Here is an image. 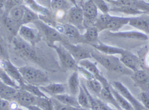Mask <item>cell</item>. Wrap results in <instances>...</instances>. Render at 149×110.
Masks as SVG:
<instances>
[{"label": "cell", "instance_id": "6da1fadb", "mask_svg": "<svg viewBox=\"0 0 149 110\" xmlns=\"http://www.w3.org/2000/svg\"><path fill=\"white\" fill-rule=\"evenodd\" d=\"M92 58L110 72L120 75L131 76L133 72L127 68L120 59L115 55H107L98 52L91 50Z\"/></svg>", "mask_w": 149, "mask_h": 110}, {"label": "cell", "instance_id": "7a4b0ae2", "mask_svg": "<svg viewBox=\"0 0 149 110\" xmlns=\"http://www.w3.org/2000/svg\"><path fill=\"white\" fill-rule=\"evenodd\" d=\"M18 68L24 81L27 84L40 87L51 83L47 75L40 69L29 66Z\"/></svg>", "mask_w": 149, "mask_h": 110}, {"label": "cell", "instance_id": "3957f363", "mask_svg": "<svg viewBox=\"0 0 149 110\" xmlns=\"http://www.w3.org/2000/svg\"><path fill=\"white\" fill-rule=\"evenodd\" d=\"M33 23L39 30L41 35L44 37L49 46H52L57 42L61 43L65 40L62 34L55 28L40 19Z\"/></svg>", "mask_w": 149, "mask_h": 110}, {"label": "cell", "instance_id": "277c9868", "mask_svg": "<svg viewBox=\"0 0 149 110\" xmlns=\"http://www.w3.org/2000/svg\"><path fill=\"white\" fill-rule=\"evenodd\" d=\"M51 47L56 52L60 64L63 69L77 72L79 66L78 63L61 43H59L58 45L55 44Z\"/></svg>", "mask_w": 149, "mask_h": 110}, {"label": "cell", "instance_id": "5b68a950", "mask_svg": "<svg viewBox=\"0 0 149 110\" xmlns=\"http://www.w3.org/2000/svg\"><path fill=\"white\" fill-rule=\"evenodd\" d=\"M12 44L14 49L22 56L32 60H36V54L34 46L20 37L18 34L14 36Z\"/></svg>", "mask_w": 149, "mask_h": 110}, {"label": "cell", "instance_id": "8992f818", "mask_svg": "<svg viewBox=\"0 0 149 110\" xmlns=\"http://www.w3.org/2000/svg\"><path fill=\"white\" fill-rule=\"evenodd\" d=\"M55 28L62 34L65 40L72 44H84L81 33L73 25L64 22L57 24Z\"/></svg>", "mask_w": 149, "mask_h": 110}, {"label": "cell", "instance_id": "52a82bcc", "mask_svg": "<svg viewBox=\"0 0 149 110\" xmlns=\"http://www.w3.org/2000/svg\"><path fill=\"white\" fill-rule=\"evenodd\" d=\"M81 7L84 16V25L85 29L94 25L98 18V9L93 0H85L81 3Z\"/></svg>", "mask_w": 149, "mask_h": 110}, {"label": "cell", "instance_id": "ba28073f", "mask_svg": "<svg viewBox=\"0 0 149 110\" xmlns=\"http://www.w3.org/2000/svg\"><path fill=\"white\" fill-rule=\"evenodd\" d=\"M66 22L73 25L81 32L85 31L84 25V16L81 6H74L70 8L65 15Z\"/></svg>", "mask_w": 149, "mask_h": 110}, {"label": "cell", "instance_id": "9c48e42d", "mask_svg": "<svg viewBox=\"0 0 149 110\" xmlns=\"http://www.w3.org/2000/svg\"><path fill=\"white\" fill-rule=\"evenodd\" d=\"M61 43L70 53L77 63L83 60L92 58L91 51L80 44H72L65 40Z\"/></svg>", "mask_w": 149, "mask_h": 110}, {"label": "cell", "instance_id": "30bf717a", "mask_svg": "<svg viewBox=\"0 0 149 110\" xmlns=\"http://www.w3.org/2000/svg\"><path fill=\"white\" fill-rule=\"evenodd\" d=\"M111 85L123 95L132 105L135 110H147L137 98H135L130 90L122 82L114 81L110 83Z\"/></svg>", "mask_w": 149, "mask_h": 110}, {"label": "cell", "instance_id": "8fae6325", "mask_svg": "<svg viewBox=\"0 0 149 110\" xmlns=\"http://www.w3.org/2000/svg\"><path fill=\"white\" fill-rule=\"evenodd\" d=\"M80 66L88 70L95 77V78L99 80L103 87H109L110 83L104 78L101 71L97 66L96 62H92L89 59L83 60L78 63Z\"/></svg>", "mask_w": 149, "mask_h": 110}, {"label": "cell", "instance_id": "7c38bea8", "mask_svg": "<svg viewBox=\"0 0 149 110\" xmlns=\"http://www.w3.org/2000/svg\"><path fill=\"white\" fill-rule=\"evenodd\" d=\"M107 34L110 37L118 39L144 41L148 40L149 38L148 35L139 31H119L115 32L108 31Z\"/></svg>", "mask_w": 149, "mask_h": 110}, {"label": "cell", "instance_id": "4fadbf2b", "mask_svg": "<svg viewBox=\"0 0 149 110\" xmlns=\"http://www.w3.org/2000/svg\"><path fill=\"white\" fill-rule=\"evenodd\" d=\"M18 35L34 46L41 38L40 34L37 28L30 27L27 25H22L19 29Z\"/></svg>", "mask_w": 149, "mask_h": 110}, {"label": "cell", "instance_id": "5bb4252c", "mask_svg": "<svg viewBox=\"0 0 149 110\" xmlns=\"http://www.w3.org/2000/svg\"><path fill=\"white\" fill-rule=\"evenodd\" d=\"M131 78L134 86L139 87L141 91H149V74L145 70L141 69L134 72Z\"/></svg>", "mask_w": 149, "mask_h": 110}, {"label": "cell", "instance_id": "9a60e30c", "mask_svg": "<svg viewBox=\"0 0 149 110\" xmlns=\"http://www.w3.org/2000/svg\"><path fill=\"white\" fill-rule=\"evenodd\" d=\"M1 67L17 82L20 87L25 83L19 68L15 66L10 60H1Z\"/></svg>", "mask_w": 149, "mask_h": 110}, {"label": "cell", "instance_id": "2e32d148", "mask_svg": "<svg viewBox=\"0 0 149 110\" xmlns=\"http://www.w3.org/2000/svg\"><path fill=\"white\" fill-rule=\"evenodd\" d=\"M120 60L127 68L134 72L142 69L140 59L138 56L127 50L121 55Z\"/></svg>", "mask_w": 149, "mask_h": 110}, {"label": "cell", "instance_id": "e0dca14e", "mask_svg": "<svg viewBox=\"0 0 149 110\" xmlns=\"http://www.w3.org/2000/svg\"><path fill=\"white\" fill-rule=\"evenodd\" d=\"M37 97L22 89H18L13 100L16 101L19 106L27 108L29 107L36 104Z\"/></svg>", "mask_w": 149, "mask_h": 110}, {"label": "cell", "instance_id": "ac0fdd59", "mask_svg": "<svg viewBox=\"0 0 149 110\" xmlns=\"http://www.w3.org/2000/svg\"><path fill=\"white\" fill-rule=\"evenodd\" d=\"M131 17L129 25L146 34H149V15Z\"/></svg>", "mask_w": 149, "mask_h": 110}, {"label": "cell", "instance_id": "d6986e66", "mask_svg": "<svg viewBox=\"0 0 149 110\" xmlns=\"http://www.w3.org/2000/svg\"><path fill=\"white\" fill-rule=\"evenodd\" d=\"M99 33L98 29L95 25L87 28L82 34L84 44L90 46L97 44L100 41Z\"/></svg>", "mask_w": 149, "mask_h": 110}, {"label": "cell", "instance_id": "ffe728a7", "mask_svg": "<svg viewBox=\"0 0 149 110\" xmlns=\"http://www.w3.org/2000/svg\"><path fill=\"white\" fill-rule=\"evenodd\" d=\"M91 46L98 52L107 55H115L118 54L121 55L126 50L120 47L106 45L101 41L97 44L91 45Z\"/></svg>", "mask_w": 149, "mask_h": 110}, {"label": "cell", "instance_id": "44dd1931", "mask_svg": "<svg viewBox=\"0 0 149 110\" xmlns=\"http://www.w3.org/2000/svg\"><path fill=\"white\" fill-rule=\"evenodd\" d=\"M131 17H122V16H114L108 24L107 30L109 32H119V30L127 25H129Z\"/></svg>", "mask_w": 149, "mask_h": 110}, {"label": "cell", "instance_id": "7402d4cb", "mask_svg": "<svg viewBox=\"0 0 149 110\" xmlns=\"http://www.w3.org/2000/svg\"><path fill=\"white\" fill-rule=\"evenodd\" d=\"M40 88L45 94H47L52 97L66 93V85L62 83H51L47 85L40 87Z\"/></svg>", "mask_w": 149, "mask_h": 110}, {"label": "cell", "instance_id": "603a6c76", "mask_svg": "<svg viewBox=\"0 0 149 110\" xmlns=\"http://www.w3.org/2000/svg\"><path fill=\"white\" fill-rule=\"evenodd\" d=\"M110 12L117 13L123 14L126 15H133V16H137V15L146 14L145 12H143L142 10L136 8L128 6H110Z\"/></svg>", "mask_w": 149, "mask_h": 110}, {"label": "cell", "instance_id": "cb8c5ba5", "mask_svg": "<svg viewBox=\"0 0 149 110\" xmlns=\"http://www.w3.org/2000/svg\"><path fill=\"white\" fill-rule=\"evenodd\" d=\"M74 71L70 76L68 82V87L70 94L75 97H77L81 86V81L79 80V73Z\"/></svg>", "mask_w": 149, "mask_h": 110}, {"label": "cell", "instance_id": "d4e9b609", "mask_svg": "<svg viewBox=\"0 0 149 110\" xmlns=\"http://www.w3.org/2000/svg\"><path fill=\"white\" fill-rule=\"evenodd\" d=\"M110 87V85L109 87H103L98 97H99V98L100 99L107 104L112 105L114 107H116V110H123L119 106L113 94L111 92Z\"/></svg>", "mask_w": 149, "mask_h": 110}, {"label": "cell", "instance_id": "484cf974", "mask_svg": "<svg viewBox=\"0 0 149 110\" xmlns=\"http://www.w3.org/2000/svg\"><path fill=\"white\" fill-rule=\"evenodd\" d=\"M74 6L69 0H51L50 8L56 13L59 12L67 13Z\"/></svg>", "mask_w": 149, "mask_h": 110}, {"label": "cell", "instance_id": "4316f807", "mask_svg": "<svg viewBox=\"0 0 149 110\" xmlns=\"http://www.w3.org/2000/svg\"><path fill=\"white\" fill-rule=\"evenodd\" d=\"M26 6L39 14V16L48 17L50 15V11L44 6L40 5L36 0H25Z\"/></svg>", "mask_w": 149, "mask_h": 110}, {"label": "cell", "instance_id": "83f0119b", "mask_svg": "<svg viewBox=\"0 0 149 110\" xmlns=\"http://www.w3.org/2000/svg\"><path fill=\"white\" fill-rule=\"evenodd\" d=\"M25 5H22L15 7L11 9L7 15L11 19L20 26L22 25L25 12Z\"/></svg>", "mask_w": 149, "mask_h": 110}, {"label": "cell", "instance_id": "f1b7e54d", "mask_svg": "<svg viewBox=\"0 0 149 110\" xmlns=\"http://www.w3.org/2000/svg\"><path fill=\"white\" fill-rule=\"evenodd\" d=\"M18 90L14 87L7 85L0 81V97L1 99L13 101Z\"/></svg>", "mask_w": 149, "mask_h": 110}, {"label": "cell", "instance_id": "f546056e", "mask_svg": "<svg viewBox=\"0 0 149 110\" xmlns=\"http://www.w3.org/2000/svg\"><path fill=\"white\" fill-rule=\"evenodd\" d=\"M53 98L64 104L76 107V108L81 107L78 104L77 97L73 96L70 94L66 93L63 94L56 95L54 97H53Z\"/></svg>", "mask_w": 149, "mask_h": 110}, {"label": "cell", "instance_id": "4dcf8cb0", "mask_svg": "<svg viewBox=\"0 0 149 110\" xmlns=\"http://www.w3.org/2000/svg\"><path fill=\"white\" fill-rule=\"evenodd\" d=\"M111 91L113 94L117 102L123 110H135L130 102L116 90L111 85L110 87Z\"/></svg>", "mask_w": 149, "mask_h": 110}, {"label": "cell", "instance_id": "1f68e13d", "mask_svg": "<svg viewBox=\"0 0 149 110\" xmlns=\"http://www.w3.org/2000/svg\"><path fill=\"white\" fill-rule=\"evenodd\" d=\"M112 17V15L109 13L102 14L98 16L94 25L97 28L99 32L107 30L108 24Z\"/></svg>", "mask_w": 149, "mask_h": 110}, {"label": "cell", "instance_id": "d6a6232c", "mask_svg": "<svg viewBox=\"0 0 149 110\" xmlns=\"http://www.w3.org/2000/svg\"><path fill=\"white\" fill-rule=\"evenodd\" d=\"M25 6V12L22 19V25H27L29 23H33L37 20L40 19L39 14L26 5Z\"/></svg>", "mask_w": 149, "mask_h": 110}, {"label": "cell", "instance_id": "836d02e7", "mask_svg": "<svg viewBox=\"0 0 149 110\" xmlns=\"http://www.w3.org/2000/svg\"><path fill=\"white\" fill-rule=\"evenodd\" d=\"M20 89L27 91L29 92L30 93L36 97L49 98V97L41 91L39 87L31 85V84H27L26 82L21 86Z\"/></svg>", "mask_w": 149, "mask_h": 110}, {"label": "cell", "instance_id": "e575fe53", "mask_svg": "<svg viewBox=\"0 0 149 110\" xmlns=\"http://www.w3.org/2000/svg\"><path fill=\"white\" fill-rule=\"evenodd\" d=\"M0 81L7 85L17 89H20V86L17 82L12 78L1 67L0 69Z\"/></svg>", "mask_w": 149, "mask_h": 110}, {"label": "cell", "instance_id": "d590c367", "mask_svg": "<svg viewBox=\"0 0 149 110\" xmlns=\"http://www.w3.org/2000/svg\"><path fill=\"white\" fill-rule=\"evenodd\" d=\"M36 105L42 110H54L53 100L51 98L37 97Z\"/></svg>", "mask_w": 149, "mask_h": 110}, {"label": "cell", "instance_id": "8d00e7d4", "mask_svg": "<svg viewBox=\"0 0 149 110\" xmlns=\"http://www.w3.org/2000/svg\"><path fill=\"white\" fill-rule=\"evenodd\" d=\"M86 86L98 97L103 88L101 82L96 78L86 80Z\"/></svg>", "mask_w": 149, "mask_h": 110}, {"label": "cell", "instance_id": "74e56055", "mask_svg": "<svg viewBox=\"0 0 149 110\" xmlns=\"http://www.w3.org/2000/svg\"><path fill=\"white\" fill-rule=\"evenodd\" d=\"M77 98V101H78V103L80 107L86 108V109H90V106L88 96L81 85L80 87L79 93H78Z\"/></svg>", "mask_w": 149, "mask_h": 110}, {"label": "cell", "instance_id": "f35d334b", "mask_svg": "<svg viewBox=\"0 0 149 110\" xmlns=\"http://www.w3.org/2000/svg\"><path fill=\"white\" fill-rule=\"evenodd\" d=\"M4 23L7 29L11 33L14 34L15 36L18 34V32L21 26L15 23L8 15L4 18Z\"/></svg>", "mask_w": 149, "mask_h": 110}, {"label": "cell", "instance_id": "ab89813d", "mask_svg": "<svg viewBox=\"0 0 149 110\" xmlns=\"http://www.w3.org/2000/svg\"><path fill=\"white\" fill-rule=\"evenodd\" d=\"M81 85L84 89L87 96H88L91 110H99V105H98V102L96 98H95L91 95V94L89 91L88 87L83 81H81Z\"/></svg>", "mask_w": 149, "mask_h": 110}, {"label": "cell", "instance_id": "60d3db41", "mask_svg": "<svg viewBox=\"0 0 149 110\" xmlns=\"http://www.w3.org/2000/svg\"><path fill=\"white\" fill-rule=\"evenodd\" d=\"M97 7L98 10H100L102 14L109 13L110 6L104 0H93Z\"/></svg>", "mask_w": 149, "mask_h": 110}, {"label": "cell", "instance_id": "b9f144b4", "mask_svg": "<svg viewBox=\"0 0 149 110\" xmlns=\"http://www.w3.org/2000/svg\"><path fill=\"white\" fill-rule=\"evenodd\" d=\"M137 98L147 110H149V91H141Z\"/></svg>", "mask_w": 149, "mask_h": 110}, {"label": "cell", "instance_id": "7bdbcfd3", "mask_svg": "<svg viewBox=\"0 0 149 110\" xmlns=\"http://www.w3.org/2000/svg\"><path fill=\"white\" fill-rule=\"evenodd\" d=\"M52 99L54 104V110H76L77 108L62 104L54 98Z\"/></svg>", "mask_w": 149, "mask_h": 110}, {"label": "cell", "instance_id": "ee69618b", "mask_svg": "<svg viewBox=\"0 0 149 110\" xmlns=\"http://www.w3.org/2000/svg\"><path fill=\"white\" fill-rule=\"evenodd\" d=\"M25 1V0H7L5 7V10L8 13L13 8L24 5Z\"/></svg>", "mask_w": 149, "mask_h": 110}, {"label": "cell", "instance_id": "f6af8a7d", "mask_svg": "<svg viewBox=\"0 0 149 110\" xmlns=\"http://www.w3.org/2000/svg\"><path fill=\"white\" fill-rule=\"evenodd\" d=\"M77 72L81 73V74L84 77V78L86 79V80H89L91 79L95 78L94 76L89 72H88V70H86L85 68L80 66L79 65L78 66Z\"/></svg>", "mask_w": 149, "mask_h": 110}, {"label": "cell", "instance_id": "bcb514c9", "mask_svg": "<svg viewBox=\"0 0 149 110\" xmlns=\"http://www.w3.org/2000/svg\"><path fill=\"white\" fill-rule=\"evenodd\" d=\"M98 102V105H99V110H115L111 108L108 104L106 102L103 101L102 100L100 99L99 98H96Z\"/></svg>", "mask_w": 149, "mask_h": 110}, {"label": "cell", "instance_id": "7dc6e473", "mask_svg": "<svg viewBox=\"0 0 149 110\" xmlns=\"http://www.w3.org/2000/svg\"><path fill=\"white\" fill-rule=\"evenodd\" d=\"M11 101L1 98L0 110H12L10 107Z\"/></svg>", "mask_w": 149, "mask_h": 110}, {"label": "cell", "instance_id": "c3c4849f", "mask_svg": "<svg viewBox=\"0 0 149 110\" xmlns=\"http://www.w3.org/2000/svg\"><path fill=\"white\" fill-rule=\"evenodd\" d=\"M28 110H42L40 107H39L36 105H33L30 106L26 108Z\"/></svg>", "mask_w": 149, "mask_h": 110}, {"label": "cell", "instance_id": "681fc988", "mask_svg": "<svg viewBox=\"0 0 149 110\" xmlns=\"http://www.w3.org/2000/svg\"><path fill=\"white\" fill-rule=\"evenodd\" d=\"M69 1H70L74 6H77V5H78L77 2V0H69Z\"/></svg>", "mask_w": 149, "mask_h": 110}, {"label": "cell", "instance_id": "f907efd6", "mask_svg": "<svg viewBox=\"0 0 149 110\" xmlns=\"http://www.w3.org/2000/svg\"><path fill=\"white\" fill-rule=\"evenodd\" d=\"M76 110H91V109H86V108H82V107H78L77 108Z\"/></svg>", "mask_w": 149, "mask_h": 110}, {"label": "cell", "instance_id": "816d5d0a", "mask_svg": "<svg viewBox=\"0 0 149 110\" xmlns=\"http://www.w3.org/2000/svg\"><path fill=\"white\" fill-rule=\"evenodd\" d=\"M107 3H110L111 2H112V1H116V0H104Z\"/></svg>", "mask_w": 149, "mask_h": 110}, {"label": "cell", "instance_id": "f5cc1de1", "mask_svg": "<svg viewBox=\"0 0 149 110\" xmlns=\"http://www.w3.org/2000/svg\"><path fill=\"white\" fill-rule=\"evenodd\" d=\"M43 1H46V2H48L50 4V2H51V0H43Z\"/></svg>", "mask_w": 149, "mask_h": 110}, {"label": "cell", "instance_id": "db71d44e", "mask_svg": "<svg viewBox=\"0 0 149 110\" xmlns=\"http://www.w3.org/2000/svg\"><path fill=\"white\" fill-rule=\"evenodd\" d=\"M84 1H85V0H77V3H78V1H79V2H80L81 3L82 2H83Z\"/></svg>", "mask_w": 149, "mask_h": 110}, {"label": "cell", "instance_id": "11a10c76", "mask_svg": "<svg viewBox=\"0 0 149 110\" xmlns=\"http://www.w3.org/2000/svg\"><path fill=\"white\" fill-rule=\"evenodd\" d=\"M17 110H21V108H19V107Z\"/></svg>", "mask_w": 149, "mask_h": 110}, {"label": "cell", "instance_id": "9f6ffc18", "mask_svg": "<svg viewBox=\"0 0 149 110\" xmlns=\"http://www.w3.org/2000/svg\"><path fill=\"white\" fill-rule=\"evenodd\" d=\"M140 1H145L146 0H140Z\"/></svg>", "mask_w": 149, "mask_h": 110}, {"label": "cell", "instance_id": "6f0895ef", "mask_svg": "<svg viewBox=\"0 0 149 110\" xmlns=\"http://www.w3.org/2000/svg\"><path fill=\"white\" fill-rule=\"evenodd\" d=\"M148 4H149V2H148ZM148 14V15H149V12H148V14Z\"/></svg>", "mask_w": 149, "mask_h": 110}, {"label": "cell", "instance_id": "680465c9", "mask_svg": "<svg viewBox=\"0 0 149 110\" xmlns=\"http://www.w3.org/2000/svg\"><path fill=\"white\" fill-rule=\"evenodd\" d=\"M21 110H24V109H22V108H21Z\"/></svg>", "mask_w": 149, "mask_h": 110}, {"label": "cell", "instance_id": "91938a15", "mask_svg": "<svg viewBox=\"0 0 149 110\" xmlns=\"http://www.w3.org/2000/svg\"><path fill=\"white\" fill-rule=\"evenodd\" d=\"M132 1H136V0H132Z\"/></svg>", "mask_w": 149, "mask_h": 110}, {"label": "cell", "instance_id": "94428289", "mask_svg": "<svg viewBox=\"0 0 149 110\" xmlns=\"http://www.w3.org/2000/svg\"></svg>", "mask_w": 149, "mask_h": 110}]
</instances>
